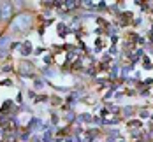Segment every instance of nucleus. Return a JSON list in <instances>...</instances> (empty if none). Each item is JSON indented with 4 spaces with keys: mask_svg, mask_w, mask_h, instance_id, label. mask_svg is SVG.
<instances>
[{
    "mask_svg": "<svg viewBox=\"0 0 153 142\" xmlns=\"http://www.w3.org/2000/svg\"><path fill=\"white\" fill-rule=\"evenodd\" d=\"M11 13H13V5L11 4H0V16L4 18V19H9L11 18Z\"/></svg>",
    "mask_w": 153,
    "mask_h": 142,
    "instance_id": "2",
    "label": "nucleus"
},
{
    "mask_svg": "<svg viewBox=\"0 0 153 142\" xmlns=\"http://www.w3.org/2000/svg\"><path fill=\"white\" fill-rule=\"evenodd\" d=\"M30 26V16L28 14H19L14 19V28L16 30H27Z\"/></svg>",
    "mask_w": 153,
    "mask_h": 142,
    "instance_id": "1",
    "label": "nucleus"
},
{
    "mask_svg": "<svg viewBox=\"0 0 153 142\" xmlns=\"http://www.w3.org/2000/svg\"><path fill=\"white\" fill-rule=\"evenodd\" d=\"M9 42H11V39H9L7 35H5V37H2V39H0V49H5V47L9 46Z\"/></svg>",
    "mask_w": 153,
    "mask_h": 142,
    "instance_id": "3",
    "label": "nucleus"
}]
</instances>
